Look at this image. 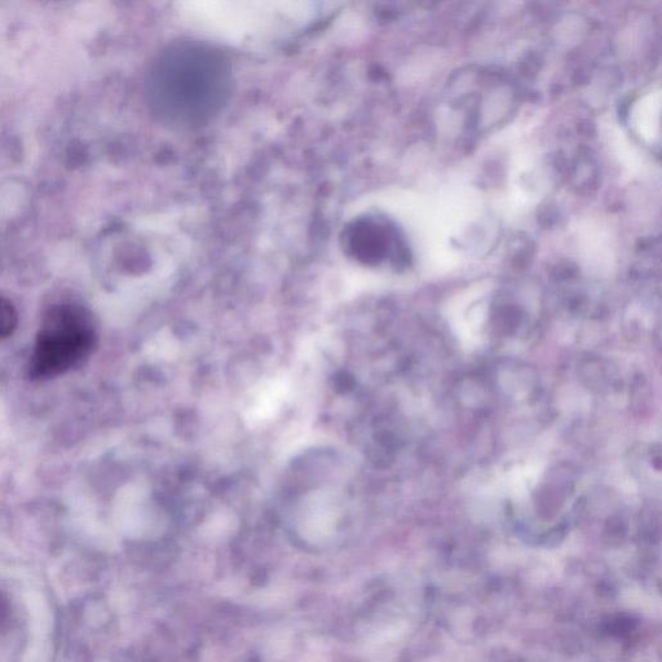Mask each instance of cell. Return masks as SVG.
<instances>
[{"mask_svg": "<svg viewBox=\"0 0 662 662\" xmlns=\"http://www.w3.org/2000/svg\"><path fill=\"white\" fill-rule=\"evenodd\" d=\"M8 613V604L0 599V621L6 619Z\"/></svg>", "mask_w": 662, "mask_h": 662, "instance_id": "277c9868", "label": "cell"}, {"mask_svg": "<svg viewBox=\"0 0 662 662\" xmlns=\"http://www.w3.org/2000/svg\"><path fill=\"white\" fill-rule=\"evenodd\" d=\"M19 325V313L11 300L0 297V341L11 337Z\"/></svg>", "mask_w": 662, "mask_h": 662, "instance_id": "3957f363", "label": "cell"}, {"mask_svg": "<svg viewBox=\"0 0 662 662\" xmlns=\"http://www.w3.org/2000/svg\"><path fill=\"white\" fill-rule=\"evenodd\" d=\"M99 341L91 312L75 303L54 304L44 312L28 372L33 381L59 377L94 353Z\"/></svg>", "mask_w": 662, "mask_h": 662, "instance_id": "7a4b0ae2", "label": "cell"}, {"mask_svg": "<svg viewBox=\"0 0 662 662\" xmlns=\"http://www.w3.org/2000/svg\"><path fill=\"white\" fill-rule=\"evenodd\" d=\"M233 68L227 55L209 43L179 41L154 57L145 79L153 116L174 130L209 125L228 104Z\"/></svg>", "mask_w": 662, "mask_h": 662, "instance_id": "6da1fadb", "label": "cell"}]
</instances>
